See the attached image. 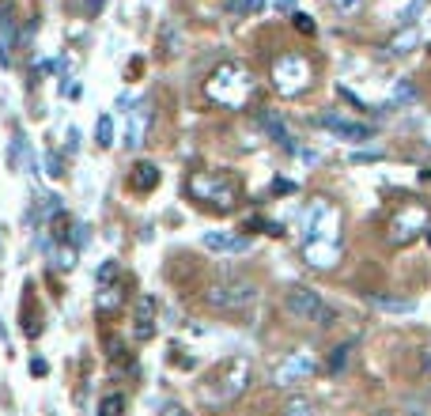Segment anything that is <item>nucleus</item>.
<instances>
[{
	"instance_id": "obj_18",
	"label": "nucleus",
	"mask_w": 431,
	"mask_h": 416,
	"mask_svg": "<svg viewBox=\"0 0 431 416\" xmlns=\"http://www.w3.org/2000/svg\"><path fill=\"white\" fill-rule=\"evenodd\" d=\"M348 356H352V341H345V345L333 348V356H329V363H325V371H329V375H341V371H345V363H348Z\"/></svg>"
},
{
	"instance_id": "obj_6",
	"label": "nucleus",
	"mask_w": 431,
	"mask_h": 416,
	"mask_svg": "<svg viewBox=\"0 0 431 416\" xmlns=\"http://www.w3.org/2000/svg\"><path fill=\"white\" fill-rule=\"evenodd\" d=\"M310 375H314V356L307 348H299V352L280 359V367L273 371V382L276 386H295V382H307Z\"/></svg>"
},
{
	"instance_id": "obj_28",
	"label": "nucleus",
	"mask_w": 431,
	"mask_h": 416,
	"mask_svg": "<svg viewBox=\"0 0 431 416\" xmlns=\"http://www.w3.org/2000/svg\"><path fill=\"white\" fill-rule=\"evenodd\" d=\"M114 273H117V261H114V258H110V261H106V265H102V269H99V284H106V280H110V276H114Z\"/></svg>"
},
{
	"instance_id": "obj_7",
	"label": "nucleus",
	"mask_w": 431,
	"mask_h": 416,
	"mask_svg": "<svg viewBox=\"0 0 431 416\" xmlns=\"http://www.w3.org/2000/svg\"><path fill=\"white\" fill-rule=\"evenodd\" d=\"M322 129L333 133L337 140H348V144H367V140L374 137L371 125L352 122V117H345V114H322Z\"/></svg>"
},
{
	"instance_id": "obj_2",
	"label": "nucleus",
	"mask_w": 431,
	"mask_h": 416,
	"mask_svg": "<svg viewBox=\"0 0 431 416\" xmlns=\"http://www.w3.org/2000/svg\"><path fill=\"white\" fill-rule=\"evenodd\" d=\"M284 310L295 318V322H310V325H333L337 322V310L307 284H295L284 292Z\"/></svg>"
},
{
	"instance_id": "obj_23",
	"label": "nucleus",
	"mask_w": 431,
	"mask_h": 416,
	"mask_svg": "<svg viewBox=\"0 0 431 416\" xmlns=\"http://www.w3.org/2000/svg\"><path fill=\"white\" fill-rule=\"evenodd\" d=\"M329 4H333V12H337V15L352 19V15H359V12H363V4H367V0H329Z\"/></svg>"
},
{
	"instance_id": "obj_16",
	"label": "nucleus",
	"mask_w": 431,
	"mask_h": 416,
	"mask_svg": "<svg viewBox=\"0 0 431 416\" xmlns=\"http://www.w3.org/2000/svg\"><path fill=\"white\" fill-rule=\"evenodd\" d=\"M159 182V167L155 163H137L133 167V186L137 189H155Z\"/></svg>"
},
{
	"instance_id": "obj_13",
	"label": "nucleus",
	"mask_w": 431,
	"mask_h": 416,
	"mask_svg": "<svg viewBox=\"0 0 431 416\" xmlns=\"http://www.w3.org/2000/svg\"><path fill=\"white\" fill-rule=\"evenodd\" d=\"M159 330V318H155V299L151 295H144L137 303V314H133V333H137L140 341H151Z\"/></svg>"
},
{
	"instance_id": "obj_11",
	"label": "nucleus",
	"mask_w": 431,
	"mask_h": 416,
	"mask_svg": "<svg viewBox=\"0 0 431 416\" xmlns=\"http://www.w3.org/2000/svg\"><path fill=\"white\" fill-rule=\"evenodd\" d=\"M416 231H428V216H424V208L409 205V208H401V216L394 220V227H390V238H394V243H409Z\"/></svg>"
},
{
	"instance_id": "obj_34",
	"label": "nucleus",
	"mask_w": 431,
	"mask_h": 416,
	"mask_svg": "<svg viewBox=\"0 0 431 416\" xmlns=\"http://www.w3.org/2000/svg\"><path fill=\"white\" fill-rule=\"evenodd\" d=\"M374 416H394V413H374Z\"/></svg>"
},
{
	"instance_id": "obj_9",
	"label": "nucleus",
	"mask_w": 431,
	"mask_h": 416,
	"mask_svg": "<svg viewBox=\"0 0 431 416\" xmlns=\"http://www.w3.org/2000/svg\"><path fill=\"white\" fill-rule=\"evenodd\" d=\"M220 382H223V386H220V397H223V401H227V397H238L246 386H250V359H246V356L227 359Z\"/></svg>"
},
{
	"instance_id": "obj_29",
	"label": "nucleus",
	"mask_w": 431,
	"mask_h": 416,
	"mask_svg": "<svg viewBox=\"0 0 431 416\" xmlns=\"http://www.w3.org/2000/svg\"><path fill=\"white\" fill-rule=\"evenodd\" d=\"M295 23H299L303 35H314V23H310V15H295Z\"/></svg>"
},
{
	"instance_id": "obj_8",
	"label": "nucleus",
	"mask_w": 431,
	"mask_h": 416,
	"mask_svg": "<svg viewBox=\"0 0 431 416\" xmlns=\"http://www.w3.org/2000/svg\"><path fill=\"white\" fill-rule=\"evenodd\" d=\"M258 125L265 129V137H269V140H276V144H280L287 155H295V151H299V137H295V133H291V125H287L284 117L276 114V110H261V114H258Z\"/></svg>"
},
{
	"instance_id": "obj_5",
	"label": "nucleus",
	"mask_w": 431,
	"mask_h": 416,
	"mask_svg": "<svg viewBox=\"0 0 431 416\" xmlns=\"http://www.w3.org/2000/svg\"><path fill=\"white\" fill-rule=\"evenodd\" d=\"M189 193L197 197V201H209L216 208H231L235 205V182L223 178L220 171H197L193 178H189Z\"/></svg>"
},
{
	"instance_id": "obj_12",
	"label": "nucleus",
	"mask_w": 431,
	"mask_h": 416,
	"mask_svg": "<svg viewBox=\"0 0 431 416\" xmlns=\"http://www.w3.org/2000/svg\"><path fill=\"white\" fill-rule=\"evenodd\" d=\"M204 250L212 254H246L250 250V238L246 235H235V231H204Z\"/></svg>"
},
{
	"instance_id": "obj_32",
	"label": "nucleus",
	"mask_w": 431,
	"mask_h": 416,
	"mask_svg": "<svg viewBox=\"0 0 431 416\" xmlns=\"http://www.w3.org/2000/svg\"><path fill=\"white\" fill-rule=\"evenodd\" d=\"M61 269H72V250H61Z\"/></svg>"
},
{
	"instance_id": "obj_21",
	"label": "nucleus",
	"mask_w": 431,
	"mask_h": 416,
	"mask_svg": "<svg viewBox=\"0 0 431 416\" xmlns=\"http://www.w3.org/2000/svg\"><path fill=\"white\" fill-rule=\"evenodd\" d=\"M95 303H99V310H110V307H117V303H122V292H117V287H110V284H99Z\"/></svg>"
},
{
	"instance_id": "obj_10",
	"label": "nucleus",
	"mask_w": 431,
	"mask_h": 416,
	"mask_svg": "<svg viewBox=\"0 0 431 416\" xmlns=\"http://www.w3.org/2000/svg\"><path fill=\"white\" fill-rule=\"evenodd\" d=\"M303 258L314 269H333L341 258V246H337V238H307L303 243Z\"/></svg>"
},
{
	"instance_id": "obj_27",
	"label": "nucleus",
	"mask_w": 431,
	"mask_h": 416,
	"mask_svg": "<svg viewBox=\"0 0 431 416\" xmlns=\"http://www.w3.org/2000/svg\"><path fill=\"white\" fill-rule=\"evenodd\" d=\"M394 99H397V102H412V99H416L412 84H397V87H394Z\"/></svg>"
},
{
	"instance_id": "obj_20",
	"label": "nucleus",
	"mask_w": 431,
	"mask_h": 416,
	"mask_svg": "<svg viewBox=\"0 0 431 416\" xmlns=\"http://www.w3.org/2000/svg\"><path fill=\"white\" fill-rule=\"evenodd\" d=\"M95 140H99V148H110V144H114V117H110V114H102V117H99Z\"/></svg>"
},
{
	"instance_id": "obj_14",
	"label": "nucleus",
	"mask_w": 431,
	"mask_h": 416,
	"mask_svg": "<svg viewBox=\"0 0 431 416\" xmlns=\"http://www.w3.org/2000/svg\"><path fill=\"white\" fill-rule=\"evenodd\" d=\"M148 102H137V106L129 110V133H125V144L129 148H140L144 144V133H148Z\"/></svg>"
},
{
	"instance_id": "obj_3",
	"label": "nucleus",
	"mask_w": 431,
	"mask_h": 416,
	"mask_svg": "<svg viewBox=\"0 0 431 416\" xmlns=\"http://www.w3.org/2000/svg\"><path fill=\"white\" fill-rule=\"evenodd\" d=\"M253 299H258V287L242 276H223V280H212V284L204 287V303H209L212 310H242V307H250Z\"/></svg>"
},
{
	"instance_id": "obj_31",
	"label": "nucleus",
	"mask_w": 431,
	"mask_h": 416,
	"mask_svg": "<svg viewBox=\"0 0 431 416\" xmlns=\"http://www.w3.org/2000/svg\"><path fill=\"white\" fill-rule=\"evenodd\" d=\"M276 12H284V15L295 12V0H276Z\"/></svg>"
},
{
	"instance_id": "obj_19",
	"label": "nucleus",
	"mask_w": 431,
	"mask_h": 416,
	"mask_svg": "<svg viewBox=\"0 0 431 416\" xmlns=\"http://www.w3.org/2000/svg\"><path fill=\"white\" fill-rule=\"evenodd\" d=\"M284 416H318V409H314L310 397H291V401L284 405Z\"/></svg>"
},
{
	"instance_id": "obj_22",
	"label": "nucleus",
	"mask_w": 431,
	"mask_h": 416,
	"mask_svg": "<svg viewBox=\"0 0 431 416\" xmlns=\"http://www.w3.org/2000/svg\"><path fill=\"white\" fill-rule=\"evenodd\" d=\"M265 4H269V0H227V8L235 15H258Z\"/></svg>"
},
{
	"instance_id": "obj_17",
	"label": "nucleus",
	"mask_w": 431,
	"mask_h": 416,
	"mask_svg": "<svg viewBox=\"0 0 431 416\" xmlns=\"http://www.w3.org/2000/svg\"><path fill=\"white\" fill-rule=\"evenodd\" d=\"M374 307H379V310H394V314H412L416 303H412V299H390V295H374Z\"/></svg>"
},
{
	"instance_id": "obj_24",
	"label": "nucleus",
	"mask_w": 431,
	"mask_h": 416,
	"mask_svg": "<svg viewBox=\"0 0 431 416\" xmlns=\"http://www.w3.org/2000/svg\"><path fill=\"white\" fill-rule=\"evenodd\" d=\"M122 409H125V397L122 394H106L102 405H99V416H122Z\"/></svg>"
},
{
	"instance_id": "obj_33",
	"label": "nucleus",
	"mask_w": 431,
	"mask_h": 416,
	"mask_svg": "<svg viewBox=\"0 0 431 416\" xmlns=\"http://www.w3.org/2000/svg\"><path fill=\"white\" fill-rule=\"evenodd\" d=\"M163 416H186V413H182V405H166Z\"/></svg>"
},
{
	"instance_id": "obj_15",
	"label": "nucleus",
	"mask_w": 431,
	"mask_h": 416,
	"mask_svg": "<svg viewBox=\"0 0 431 416\" xmlns=\"http://www.w3.org/2000/svg\"><path fill=\"white\" fill-rule=\"evenodd\" d=\"M416 46H420V30H416V27H401L394 38H390L386 50L394 53V57H405V53H412Z\"/></svg>"
},
{
	"instance_id": "obj_25",
	"label": "nucleus",
	"mask_w": 431,
	"mask_h": 416,
	"mask_svg": "<svg viewBox=\"0 0 431 416\" xmlns=\"http://www.w3.org/2000/svg\"><path fill=\"white\" fill-rule=\"evenodd\" d=\"M46 174H53V178L65 174V171H61V155H57V151H46Z\"/></svg>"
},
{
	"instance_id": "obj_30",
	"label": "nucleus",
	"mask_w": 431,
	"mask_h": 416,
	"mask_svg": "<svg viewBox=\"0 0 431 416\" xmlns=\"http://www.w3.org/2000/svg\"><path fill=\"white\" fill-rule=\"evenodd\" d=\"M72 231H76V235H72V243H76V246H87V238H91V235H87V227H72Z\"/></svg>"
},
{
	"instance_id": "obj_1",
	"label": "nucleus",
	"mask_w": 431,
	"mask_h": 416,
	"mask_svg": "<svg viewBox=\"0 0 431 416\" xmlns=\"http://www.w3.org/2000/svg\"><path fill=\"white\" fill-rule=\"evenodd\" d=\"M204 91H209L212 102H220V106H227V110H238L253 91V76L242 61H223V65L212 68Z\"/></svg>"
},
{
	"instance_id": "obj_4",
	"label": "nucleus",
	"mask_w": 431,
	"mask_h": 416,
	"mask_svg": "<svg viewBox=\"0 0 431 416\" xmlns=\"http://www.w3.org/2000/svg\"><path fill=\"white\" fill-rule=\"evenodd\" d=\"M310 79H314V68H310V61L303 57V53H284V57H276L273 84H276L280 95H303L310 87Z\"/></svg>"
},
{
	"instance_id": "obj_26",
	"label": "nucleus",
	"mask_w": 431,
	"mask_h": 416,
	"mask_svg": "<svg viewBox=\"0 0 431 416\" xmlns=\"http://www.w3.org/2000/svg\"><path fill=\"white\" fill-rule=\"evenodd\" d=\"M420 12H424V0H412V4L401 12V23H405V27H412V15H420Z\"/></svg>"
}]
</instances>
